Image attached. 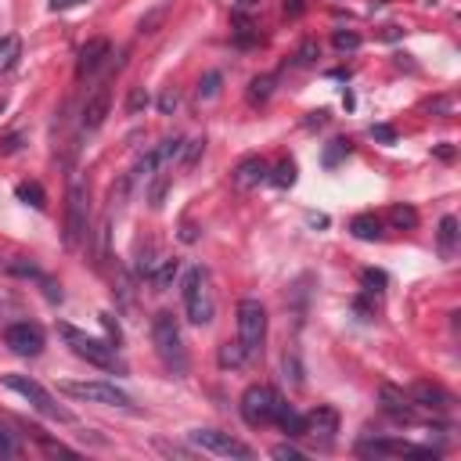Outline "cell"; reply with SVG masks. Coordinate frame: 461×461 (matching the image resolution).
<instances>
[{"label": "cell", "instance_id": "12", "mask_svg": "<svg viewBox=\"0 0 461 461\" xmlns=\"http://www.w3.org/2000/svg\"><path fill=\"white\" fill-rule=\"evenodd\" d=\"M335 433H339V411L335 408H314L310 415H303V429H300V436H307V440H314L317 447H332L335 443Z\"/></svg>", "mask_w": 461, "mask_h": 461}, {"label": "cell", "instance_id": "22", "mask_svg": "<svg viewBox=\"0 0 461 461\" xmlns=\"http://www.w3.org/2000/svg\"><path fill=\"white\" fill-rule=\"evenodd\" d=\"M389 223H393L396 230H415V227H418V213H415V206L396 202V206L389 209Z\"/></svg>", "mask_w": 461, "mask_h": 461}, {"label": "cell", "instance_id": "3", "mask_svg": "<svg viewBox=\"0 0 461 461\" xmlns=\"http://www.w3.org/2000/svg\"><path fill=\"white\" fill-rule=\"evenodd\" d=\"M58 389H62L69 400L98 403V408H120V411H134L137 408L130 393H123L120 386H112V382H101V379H90V382L66 379V382H58Z\"/></svg>", "mask_w": 461, "mask_h": 461}, {"label": "cell", "instance_id": "9", "mask_svg": "<svg viewBox=\"0 0 461 461\" xmlns=\"http://www.w3.org/2000/svg\"><path fill=\"white\" fill-rule=\"evenodd\" d=\"M181 152H184V137H166V141H159V145L148 148V152L134 162V169L127 173L130 184H137V181H152L159 169H169L173 162H177Z\"/></svg>", "mask_w": 461, "mask_h": 461}, {"label": "cell", "instance_id": "16", "mask_svg": "<svg viewBox=\"0 0 461 461\" xmlns=\"http://www.w3.org/2000/svg\"><path fill=\"white\" fill-rule=\"evenodd\" d=\"M108 108H112V83L105 80V83H98L94 87V94L87 98V105H83V130H98L105 120H108Z\"/></svg>", "mask_w": 461, "mask_h": 461}, {"label": "cell", "instance_id": "7", "mask_svg": "<svg viewBox=\"0 0 461 461\" xmlns=\"http://www.w3.org/2000/svg\"><path fill=\"white\" fill-rule=\"evenodd\" d=\"M90 223V195L87 184L80 177L69 181V195H66V249H80L87 238Z\"/></svg>", "mask_w": 461, "mask_h": 461}, {"label": "cell", "instance_id": "5", "mask_svg": "<svg viewBox=\"0 0 461 461\" xmlns=\"http://www.w3.org/2000/svg\"><path fill=\"white\" fill-rule=\"evenodd\" d=\"M181 296H184V314L191 324H209L213 314H216V303H213V288H209V274L202 267H191L184 270V281H181Z\"/></svg>", "mask_w": 461, "mask_h": 461}, {"label": "cell", "instance_id": "27", "mask_svg": "<svg viewBox=\"0 0 461 461\" xmlns=\"http://www.w3.org/2000/svg\"><path fill=\"white\" fill-rule=\"evenodd\" d=\"M270 181H274L277 188H293V184H296V162H293V159H281V162L274 166V173H270Z\"/></svg>", "mask_w": 461, "mask_h": 461}, {"label": "cell", "instance_id": "36", "mask_svg": "<svg viewBox=\"0 0 461 461\" xmlns=\"http://www.w3.org/2000/svg\"><path fill=\"white\" fill-rule=\"evenodd\" d=\"M253 12H260V0H238L235 4V19H253Z\"/></svg>", "mask_w": 461, "mask_h": 461}, {"label": "cell", "instance_id": "40", "mask_svg": "<svg viewBox=\"0 0 461 461\" xmlns=\"http://www.w3.org/2000/svg\"><path fill=\"white\" fill-rule=\"evenodd\" d=\"M76 4H83V0H51V12H69Z\"/></svg>", "mask_w": 461, "mask_h": 461}, {"label": "cell", "instance_id": "20", "mask_svg": "<svg viewBox=\"0 0 461 461\" xmlns=\"http://www.w3.org/2000/svg\"><path fill=\"white\" fill-rule=\"evenodd\" d=\"M177 270H181L177 260H159V267L148 270V281H152L155 293H166V288L173 285V277H177Z\"/></svg>", "mask_w": 461, "mask_h": 461}, {"label": "cell", "instance_id": "10", "mask_svg": "<svg viewBox=\"0 0 461 461\" xmlns=\"http://www.w3.org/2000/svg\"><path fill=\"white\" fill-rule=\"evenodd\" d=\"M188 440L206 450V454H216V457H253V447L235 440L230 433H220V429H191Z\"/></svg>", "mask_w": 461, "mask_h": 461}, {"label": "cell", "instance_id": "19", "mask_svg": "<svg viewBox=\"0 0 461 461\" xmlns=\"http://www.w3.org/2000/svg\"><path fill=\"white\" fill-rule=\"evenodd\" d=\"M350 230H354V238H361V242H379L382 238V220L375 213H361V216L350 220Z\"/></svg>", "mask_w": 461, "mask_h": 461}, {"label": "cell", "instance_id": "30", "mask_svg": "<svg viewBox=\"0 0 461 461\" xmlns=\"http://www.w3.org/2000/svg\"><path fill=\"white\" fill-rule=\"evenodd\" d=\"M332 43H335V51H357V47H361V36H357L354 29H335Z\"/></svg>", "mask_w": 461, "mask_h": 461}, {"label": "cell", "instance_id": "2", "mask_svg": "<svg viewBox=\"0 0 461 461\" xmlns=\"http://www.w3.org/2000/svg\"><path fill=\"white\" fill-rule=\"evenodd\" d=\"M58 335L66 339V346L80 361H87V364H94L101 371H123V361H120V354H115L112 342L94 339V335H87V332H80L73 324H58Z\"/></svg>", "mask_w": 461, "mask_h": 461}, {"label": "cell", "instance_id": "31", "mask_svg": "<svg viewBox=\"0 0 461 461\" xmlns=\"http://www.w3.org/2000/svg\"><path fill=\"white\" fill-rule=\"evenodd\" d=\"M342 155H350V141H346V137H335V141L324 148V166H335Z\"/></svg>", "mask_w": 461, "mask_h": 461}, {"label": "cell", "instance_id": "13", "mask_svg": "<svg viewBox=\"0 0 461 461\" xmlns=\"http://www.w3.org/2000/svg\"><path fill=\"white\" fill-rule=\"evenodd\" d=\"M361 457H433V447H415L408 440H361L357 443Z\"/></svg>", "mask_w": 461, "mask_h": 461}, {"label": "cell", "instance_id": "17", "mask_svg": "<svg viewBox=\"0 0 461 461\" xmlns=\"http://www.w3.org/2000/svg\"><path fill=\"white\" fill-rule=\"evenodd\" d=\"M379 400H382V411H386L389 418H396V422H411V418H415V403H411V396L403 393V389L382 386V389H379Z\"/></svg>", "mask_w": 461, "mask_h": 461}, {"label": "cell", "instance_id": "21", "mask_svg": "<svg viewBox=\"0 0 461 461\" xmlns=\"http://www.w3.org/2000/svg\"><path fill=\"white\" fill-rule=\"evenodd\" d=\"M22 58V40L19 36H0V73H8Z\"/></svg>", "mask_w": 461, "mask_h": 461}, {"label": "cell", "instance_id": "34", "mask_svg": "<svg viewBox=\"0 0 461 461\" xmlns=\"http://www.w3.org/2000/svg\"><path fill=\"white\" fill-rule=\"evenodd\" d=\"M216 90H220V73H209V76L199 83V101H209V98H216Z\"/></svg>", "mask_w": 461, "mask_h": 461}, {"label": "cell", "instance_id": "42", "mask_svg": "<svg viewBox=\"0 0 461 461\" xmlns=\"http://www.w3.org/2000/svg\"><path fill=\"white\" fill-rule=\"evenodd\" d=\"M371 137H379V141H396V134H393L389 127H371Z\"/></svg>", "mask_w": 461, "mask_h": 461}, {"label": "cell", "instance_id": "6", "mask_svg": "<svg viewBox=\"0 0 461 461\" xmlns=\"http://www.w3.org/2000/svg\"><path fill=\"white\" fill-rule=\"evenodd\" d=\"M0 382H4V389H12V393H19L22 400H29V408L40 411L43 418H51V422H73V415L62 408V403H54V396H51L36 379L12 371V375H0Z\"/></svg>", "mask_w": 461, "mask_h": 461}, {"label": "cell", "instance_id": "18", "mask_svg": "<svg viewBox=\"0 0 461 461\" xmlns=\"http://www.w3.org/2000/svg\"><path fill=\"white\" fill-rule=\"evenodd\" d=\"M411 403H415V408H429V411H447L450 408V393L447 389H440L436 382H415L411 386Z\"/></svg>", "mask_w": 461, "mask_h": 461}, {"label": "cell", "instance_id": "11", "mask_svg": "<svg viewBox=\"0 0 461 461\" xmlns=\"http://www.w3.org/2000/svg\"><path fill=\"white\" fill-rule=\"evenodd\" d=\"M4 346L19 357H40L43 346H47V335L33 321H15V324L4 328Z\"/></svg>", "mask_w": 461, "mask_h": 461}, {"label": "cell", "instance_id": "35", "mask_svg": "<svg viewBox=\"0 0 461 461\" xmlns=\"http://www.w3.org/2000/svg\"><path fill=\"white\" fill-rule=\"evenodd\" d=\"M270 454H274V457H288V461H300V457H303V450L293 447V443H277Z\"/></svg>", "mask_w": 461, "mask_h": 461}, {"label": "cell", "instance_id": "14", "mask_svg": "<svg viewBox=\"0 0 461 461\" xmlns=\"http://www.w3.org/2000/svg\"><path fill=\"white\" fill-rule=\"evenodd\" d=\"M267 177H270V162H267L263 155H246V159L235 166V173H230V184H235L238 191H253V188H260Z\"/></svg>", "mask_w": 461, "mask_h": 461}, {"label": "cell", "instance_id": "37", "mask_svg": "<svg viewBox=\"0 0 461 461\" xmlns=\"http://www.w3.org/2000/svg\"><path fill=\"white\" fill-rule=\"evenodd\" d=\"M166 12H169V8H159V12H152L148 19H141V33H155V26L166 19Z\"/></svg>", "mask_w": 461, "mask_h": 461}, {"label": "cell", "instance_id": "39", "mask_svg": "<svg viewBox=\"0 0 461 461\" xmlns=\"http://www.w3.org/2000/svg\"><path fill=\"white\" fill-rule=\"evenodd\" d=\"M159 108H162V112H173V108H177V94L166 90V94L159 98Z\"/></svg>", "mask_w": 461, "mask_h": 461}, {"label": "cell", "instance_id": "8", "mask_svg": "<svg viewBox=\"0 0 461 461\" xmlns=\"http://www.w3.org/2000/svg\"><path fill=\"white\" fill-rule=\"evenodd\" d=\"M267 342V307L260 300H242L238 303V346L246 357H256Z\"/></svg>", "mask_w": 461, "mask_h": 461}, {"label": "cell", "instance_id": "29", "mask_svg": "<svg viewBox=\"0 0 461 461\" xmlns=\"http://www.w3.org/2000/svg\"><path fill=\"white\" fill-rule=\"evenodd\" d=\"M19 440H15V433L4 426V422H0V457H19Z\"/></svg>", "mask_w": 461, "mask_h": 461}, {"label": "cell", "instance_id": "1", "mask_svg": "<svg viewBox=\"0 0 461 461\" xmlns=\"http://www.w3.org/2000/svg\"><path fill=\"white\" fill-rule=\"evenodd\" d=\"M152 342H155V354H159V361H162L169 371H177V375H184V371H188L184 335H181L177 317H173L169 310H159V314L152 317Z\"/></svg>", "mask_w": 461, "mask_h": 461}, {"label": "cell", "instance_id": "32", "mask_svg": "<svg viewBox=\"0 0 461 461\" xmlns=\"http://www.w3.org/2000/svg\"><path fill=\"white\" fill-rule=\"evenodd\" d=\"M202 152H206V137H199V141H184V152H181V155H184V169H191V166L199 162Z\"/></svg>", "mask_w": 461, "mask_h": 461}, {"label": "cell", "instance_id": "33", "mask_svg": "<svg viewBox=\"0 0 461 461\" xmlns=\"http://www.w3.org/2000/svg\"><path fill=\"white\" fill-rule=\"evenodd\" d=\"M361 281H364V288H368L371 296H379L382 288H386V274H382V270H364V274H361Z\"/></svg>", "mask_w": 461, "mask_h": 461}, {"label": "cell", "instance_id": "4", "mask_svg": "<svg viewBox=\"0 0 461 461\" xmlns=\"http://www.w3.org/2000/svg\"><path fill=\"white\" fill-rule=\"evenodd\" d=\"M285 396L277 393V389H270V386H249L246 393H242V400H238V411H242V418L249 422V426H256V429H263V426H274L277 418H281V411H285Z\"/></svg>", "mask_w": 461, "mask_h": 461}, {"label": "cell", "instance_id": "23", "mask_svg": "<svg viewBox=\"0 0 461 461\" xmlns=\"http://www.w3.org/2000/svg\"><path fill=\"white\" fill-rule=\"evenodd\" d=\"M454 249H457V220H454V216H443V220H440V253L450 260Z\"/></svg>", "mask_w": 461, "mask_h": 461}, {"label": "cell", "instance_id": "15", "mask_svg": "<svg viewBox=\"0 0 461 461\" xmlns=\"http://www.w3.org/2000/svg\"><path fill=\"white\" fill-rule=\"evenodd\" d=\"M112 58V43L105 40V36H94V40H87L83 47H80V54H76V80H87V76H94L105 62Z\"/></svg>", "mask_w": 461, "mask_h": 461}, {"label": "cell", "instance_id": "26", "mask_svg": "<svg viewBox=\"0 0 461 461\" xmlns=\"http://www.w3.org/2000/svg\"><path fill=\"white\" fill-rule=\"evenodd\" d=\"M15 195H19L26 206H33V209H43V206H47V195H43V188H40L36 181H22V184L15 188Z\"/></svg>", "mask_w": 461, "mask_h": 461}, {"label": "cell", "instance_id": "38", "mask_svg": "<svg viewBox=\"0 0 461 461\" xmlns=\"http://www.w3.org/2000/svg\"><path fill=\"white\" fill-rule=\"evenodd\" d=\"M141 105H148V94H145L141 87H134V90H130V101H127V112L134 115V112H141Z\"/></svg>", "mask_w": 461, "mask_h": 461}, {"label": "cell", "instance_id": "25", "mask_svg": "<svg viewBox=\"0 0 461 461\" xmlns=\"http://www.w3.org/2000/svg\"><path fill=\"white\" fill-rule=\"evenodd\" d=\"M270 94H274V76H256L253 83H249V105H267L270 101Z\"/></svg>", "mask_w": 461, "mask_h": 461}, {"label": "cell", "instance_id": "28", "mask_svg": "<svg viewBox=\"0 0 461 461\" xmlns=\"http://www.w3.org/2000/svg\"><path fill=\"white\" fill-rule=\"evenodd\" d=\"M317 58H321V43H317V40H303V43H300V51H296V58H293V62H296V66H314Z\"/></svg>", "mask_w": 461, "mask_h": 461}, {"label": "cell", "instance_id": "41", "mask_svg": "<svg viewBox=\"0 0 461 461\" xmlns=\"http://www.w3.org/2000/svg\"><path fill=\"white\" fill-rule=\"evenodd\" d=\"M285 15H303V0H285Z\"/></svg>", "mask_w": 461, "mask_h": 461}, {"label": "cell", "instance_id": "43", "mask_svg": "<svg viewBox=\"0 0 461 461\" xmlns=\"http://www.w3.org/2000/svg\"><path fill=\"white\" fill-rule=\"evenodd\" d=\"M0 112H4V101H0Z\"/></svg>", "mask_w": 461, "mask_h": 461}, {"label": "cell", "instance_id": "24", "mask_svg": "<svg viewBox=\"0 0 461 461\" xmlns=\"http://www.w3.org/2000/svg\"><path fill=\"white\" fill-rule=\"evenodd\" d=\"M216 361H220V368H242L249 357H246V350H242L238 342H223L220 354H216Z\"/></svg>", "mask_w": 461, "mask_h": 461}]
</instances>
